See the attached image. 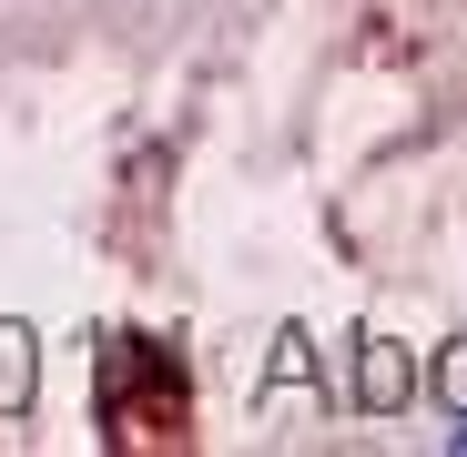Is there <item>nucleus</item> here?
Masks as SVG:
<instances>
[{"label":"nucleus","mask_w":467,"mask_h":457,"mask_svg":"<svg viewBox=\"0 0 467 457\" xmlns=\"http://www.w3.org/2000/svg\"><path fill=\"white\" fill-rule=\"evenodd\" d=\"M21 397H31V336L0 326V407H21Z\"/></svg>","instance_id":"nucleus-1"}]
</instances>
